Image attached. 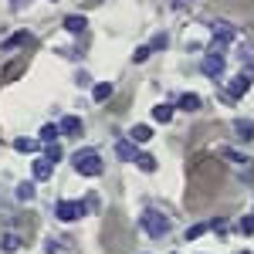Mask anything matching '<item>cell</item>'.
<instances>
[{
    "mask_svg": "<svg viewBox=\"0 0 254 254\" xmlns=\"http://www.w3.org/2000/svg\"><path fill=\"white\" fill-rule=\"evenodd\" d=\"M61 136V129H58V126H44V129H41V142H55V139H58Z\"/></svg>",
    "mask_w": 254,
    "mask_h": 254,
    "instance_id": "44dd1931",
    "label": "cell"
},
{
    "mask_svg": "<svg viewBox=\"0 0 254 254\" xmlns=\"http://www.w3.org/2000/svg\"><path fill=\"white\" fill-rule=\"evenodd\" d=\"M136 166L142 170V173H156V159L149 156V153H139V156H136Z\"/></svg>",
    "mask_w": 254,
    "mask_h": 254,
    "instance_id": "e0dca14e",
    "label": "cell"
},
{
    "mask_svg": "<svg viewBox=\"0 0 254 254\" xmlns=\"http://www.w3.org/2000/svg\"><path fill=\"white\" fill-rule=\"evenodd\" d=\"M207 234V224H193V227H187V241H196V237Z\"/></svg>",
    "mask_w": 254,
    "mask_h": 254,
    "instance_id": "603a6c76",
    "label": "cell"
},
{
    "mask_svg": "<svg viewBox=\"0 0 254 254\" xmlns=\"http://www.w3.org/2000/svg\"><path fill=\"white\" fill-rule=\"evenodd\" d=\"M248 88H251V78H248V75H237V78L227 81V98H241V95H248Z\"/></svg>",
    "mask_w": 254,
    "mask_h": 254,
    "instance_id": "8992f818",
    "label": "cell"
},
{
    "mask_svg": "<svg viewBox=\"0 0 254 254\" xmlns=\"http://www.w3.org/2000/svg\"><path fill=\"white\" fill-rule=\"evenodd\" d=\"M0 248H3L7 254H14L20 248V237L17 234H3V237H0Z\"/></svg>",
    "mask_w": 254,
    "mask_h": 254,
    "instance_id": "ac0fdd59",
    "label": "cell"
},
{
    "mask_svg": "<svg viewBox=\"0 0 254 254\" xmlns=\"http://www.w3.org/2000/svg\"><path fill=\"white\" fill-rule=\"evenodd\" d=\"M88 3H92V7H98V3H105V0H88Z\"/></svg>",
    "mask_w": 254,
    "mask_h": 254,
    "instance_id": "f1b7e54d",
    "label": "cell"
},
{
    "mask_svg": "<svg viewBox=\"0 0 254 254\" xmlns=\"http://www.w3.org/2000/svg\"><path fill=\"white\" fill-rule=\"evenodd\" d=\"M58 129H61V136H81V119L78 116H61V122H58Z\"/></svg>",
    "mask_w": 254,
    "mask_h": 254,
    "instance_id": "ba28073f",
    "label": "cell"
},
{
    "mask_svg": "<svg viewBox=\"0 0 254 254\" xmlns=\"http://www.w3.org/2000/svg\"><path fill=\"white\" fill-rule=\"evenodd\" d=\"M129 139H132V142H149V139H153V129H149V126H132Z\"/></svg>",
    "mask_w": 254,
    "mask_h": 254,
    "instance_id": "2e32d148",
    "label": "cell"
},
{
    "mask_svg": "<svg viewBox=\"0 0 254 254\" xmlns=\"http://www.w3.org/2000/svg\"><path fill=\"white\" fill-rule=\"evenodd\" d=\"M237 38V31H234V24H227V20H217L214 24V44H231V41Z\"/></svg>",
    "mask_w": 254,
    "mask_h": 254,
    "instance_id": "5b68a950",
    "label": "cell"
},
{
    "mask_svg": "<svg viewBox=\"0 0 254 254\" xmlns=\"http://www.w3.org/2000/svg\"><path fill=\"white\" fill-rule=\"evenodd\" d=\"M200 71L207 75V78H224V48L220 44H214V51L210 55H203V61H200Z\"/></svg>",
    "mask_w": 254,
    "mask_h": 254,
    "instance_id": "3957f363",
    "label": "cell"
},
{
    "mask_svg": "<svg viewBox=\"0 0 254 254\" xmlns=\"http://www.w3.org/2000/svg\"><path fill=\"white\" fill-rule=\"evenodd\" d=\"M234 132L241 139H254V122H241V119H237V122H234Z\"/></svg>",
    "mask_w": 254,
    "mask_h": 254,
    "instance_id": "d6986e66",
    "label": "cell"
},
{
    "mask_svg": "<svg viewBox=\"0 0 254 254\" xmlns=\"http://www.w3.org/2000/svg\"><path fill=\"white\" fill-rule=\"evenodd\" d=\"M153 119H156V122H163V126H166V122H170V119H173V105H166V102H159L156 109H153Z\"/></svg>",
    "mask_w": 254,
    "mask_h": 254,
    "instance_id": "9a60e30c",
    "label": "cell"
},
{
    "mask_svg": "<svg viewBox=\"0 0 254 254\" xmlns=\"http://www.w3.org/2000/svg\"><path fill=\"white\" fill-rule=\"evenodd\" d=\"M149 55H153L149 48H136V51H132V61H136V64H142V61L149 58Z\"/></svg>",
    "mask_w": 254,
    "mask_h": 254,
    "instance_id": "484cf974",
    "label": "cell"
},
{
    "mask_svg": "<svg viewBox=\"0 0 254 254\" xmlns=\"http://www.w3.org/2000/svg\"><path fill=\"white\" fill-rule=\"evenodd\" d=\"M55 3H58V0H55Z\"/></svg>",
    "mask_w": 254,
    "mask_h": 254,
    "instance_id": "4dcf8cb0",
    "label": "cell"
},
{
    "mask_svg": "<svg viewBox=\"0 0 254 254\" xmlns=\"http://www.w3.org/2000/svg\"><path fill=\"white\" fill-rule=\"evenodd\" d=\"M44 159H51V163H58V159H61V146H58V142H44Z\"/></svg>",
    "mask_w": 254,
    "mask_h": 254,
    "instance_id": "7402d4cb",
    "label": "cell"
},
{
    "mask_svg": "<svg viewBox=\"0 0 254 254\" xmlns=\"http://www.w3.org/2000/svg\"><path fill=\"white\" fill-rule=\"evenodd\" d=\"M75 81H78L81 88H85V85H92V78H88V75H85V71H78V75H75Z\"/></svg>",
    "mask_w": 254,
    "mask_h": 254,
    "instance_id": "4316f807",
    "label": "cell"
},
{
    "mask_svg": "<svg viewBox=\"0 0 254 254\" xmlns=\"http://www.w3.org/2000/svg\"><path fill=\"white\" fill-rule=\"evenodd\" d=\"M180 109H183V112H196V109H200V95H193V92L180 95Z\"/></svg>",
    "mask_w": 254,
    "mask_h": 254,
    "instance_id": "5bb4252c",
    "label": "cell"
},
{
    "mask_svg": "<svg viewBox=\"0 0 254 254\" xmlns=\"http://www.w3.org/2000/svg\"><path fill=\"white\" fill-rule=\"evenodd\" d=\"M55 214H58V220L71 224V220H78V217H85V214H88V203H81V200H58Z\"/></svg>",
    "mask_w": 254,
    "mask_h": 254,
    "instance_id": "277c9868",
    "label": "cell"
},
{
    "mask_svg": "<svg viewBox=\"0 0 254 254\" xmlns=\"http://www.w3.org/2000/svg\"><path fill=\"white\" fill-rule=\"evenodd\" d=\"M92 98L95 102H109L112 98V81H98L95 88H92Z\"/></svg>",
    "mask_w": 254,
    "mask_h": 254,
    "instance_id": "7c38bea8",
    "label": "cell"
},
{
    "mask_svg": "<svg viewBox=\"0 0 254 254\" xmlns=\"http://www.w3.org/2000/svg\"><path fill=\"white\" fill-rule=\"evenodd\" d=\"M27 31H20V34H14V38H7L3 41V51H14V48H17V44H27Z\"/></svg>",
    "mask_w": 254,
    "mask_h": 254,
    "instance_id": "ffe728a7",
    "label": "cell"
},
{
    "mask_svg": "<svg viewBox=\"0 0 254 254\" xmlns=\"http://www.w3.org/2000/svg\"><path fill=\"white\" fill-rule=\"evenodd\" d=\"M116 156L122 159V163H136V142H132V139H119L116 142Z\"/></svg>",
    "mask_w": 254,
    "mask_h": 254,
    "instance_id": "52a82bcc",
    "label": "cell"
},
{
    "mask_svg": "<svg viewBox=\"0 0 254 254\" xmlns=\"http://www.w3.org/2000/svg\"><path fill=\"white\" fill-rule=\"evenodd\" d=\"M139 227H142L149 237H156V241L170 234V220L159 214V210H142V217H139Z\"/></svg>",
    "mask_w": 254,
    "mask_h": 254,
    "instance_id": "7a4b0ae2",
    "label": "cell"
},
{
    "mask_svg": "<svg viewBox=\"0 0 254 254\" xmlns=\"http://www.w3.org/2000/svg\"><path fill=\"white\" fill-rule=\"evenodd\" d=\"M187 3H190V0H173V7H187Z\"/></svg>",
    "mask_w": 254,
    "mask_h": 254,
    "instance_id": "83f0119b",
    "label": "cell"
},
{
    "mask_svg": "<svg viewBox=\"0 0 254 254\" xmlns=\"http://www.w3.org/2000/svg\"><path fill=\"white\" fill-rule=\"evenodd\" d=\"M34 196H38V187H34V183H20L17 187V200L20 203H31Z\"/></svg>",
    "mask_w": 254,
    "mask_h": 254,
    "instance_id": "4fadbf2b",
    "label": "cell"
},
{
    "mask_svg": "<svg viewBox=\"0 0 254 254\" xmlns=\"http://www.w3.org/2000/svg\"><path fill=\"white\" fill-rule=\"evenodd\" d=\"M31 170H34V180L44 183V180H51V173H55V163H51V159H44V156H38Z\"/></svg>",
    "mask_w": 254,
    "mask_h": 254,
    "instance_id": "9c48e42d",
    "label": "cell"
},
{
    "mask_svg": "<svg viewBox=\"0 0 254 254\" xmlns=\"http://www.w3.org/2000/svg\"><path fill=\"white\" fill-rule=\"evenodd\" d=\"M244 254H251V251H244Z\"/></svg>",
    "mask_w": 254,
    "mask_h": 254,
    "instance_id": "f546056e",
    "label": "cell"
},
{
    "mask_svg": "<svg viewBox=\"0 0 254 254\" xmlns=\"http://www.w3.org/2000/svg\"><path fill=\"white\" fill-rule=\"evenodd\" d=\"M241 234H254V214H248V217H241Z\"/></svg>",
    "mask_w": 254,
    "mask_h": 254,
    "instance_id": "cb8c5ba5",
    "label": "cell"
},
{
    "mask_svg": "<svg viewBox=\"0 0 254 254\" xmlns=\"http://www.w3.org/2000/svg\"><path fill=\"white\" fill-rule=\"evenodd\" d=\"M71 166L78 170L81 176H102V156H98L95 149H78L75 156H71Z\"/></svg>",
    "mask_w": 254,
    "mask_h": 254,
    "instance_id": "6da1fadb",
    "label": "cell"
},
{
    "mask_svg": "<svg viewBox=\"0 0 254 254\" xmlns=\"http://www.w3.org/2000/svg\"><path fill=\"white\" fill-rule=\"evenodd\" d=\"M41 146H44L41 139H14V149L17 153H38Z\"/></svg>",
    "mask_w": 254,
    "mask_h": 254,
    "instance_id": "8fae6325",
    "label": "cell"
},
{
    "mask_svg": "<svg viewBox=\"0 0 254 254\" xmlns=\"http://www.w3.org/2000/svg\"><path fill=\"white\" fill-rule=\"evenodd\" d=\"M61 27H64L68 34H85V27H88V20H85V14H68Z\"/></svg>",
    "mask_w": 254,
    "mask_h": 254,
    "instance_id": "30bf717a",
    "label": "cell"
},
{
    "mask_svg": "<svg viewBox=\"0 0 254 254\" xmlns=\"http://www.w3.org/2000/svg\"><path fill=\"white\" fill-rule=\"evenodd\" d=\"M166 44H170V38H166V34H156V38H153V44H149V51H163Z\"/></svg>",
    "mask_w": 254,
    "mask_h": 254,
    "instance_id": "d4e9b609",
    "label": "cell"
}]
</instances>
